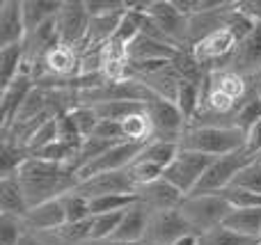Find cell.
<instances>
[{"mask_svg":"<svg viewBox=\"0 0 261 245\" xmlns=\"http://www.w3.org/2000/svg\"><path fill=\"white\" fill-rule=\"evenodd\" d=\"M227 69L241 73L243 78H254L261 71V25L239 41Z\"/></svg>","mask_w":261,"mask_h":245,"instance_id":"obj_11","label":"cell"},{"mask_svg":"<svg viewBox=\"0 0 261 245\" xmlns=\"http://www.w3.org/2000/svg\"><path fill=\"white\" fill-rule=\"evenodd\" d=\"M259 94H261V92H259Z\"/></svg>","mask_w":261,"mask_h":245,"instance_id":"obj_45","label":"cell"},{"mask_svg":"<svg viewBox=\"0 0 261 245\" xmlns=\"http://www.w3.org/2000/svg\"><path fill=\"white\" fill-rule=\"evenodd\" d=\"M231 186L261 195V163H259V160H252V163L245 165V168L234 177Z\"/></svg>","mask_w":261,"mask_h":245,"instance_id":"obj_33","label":"cell"},{"mask_svg":"<svg viewBox=\"0 0 261 245\" xmlns=\"http://www.w3.org/2000/svg\"><path fill=\"white\" fill-rule=\"evenodd\" d=\"M245 151H248L254 160L261 156V122L245 135Z\"/></svg>","mask_w":261,"mask_h":245,"instance_id":"obj_39","label":"cell"},{"mask_svg":"<svg viewBox=\"0 0 261 245\" xmlns=\"http://www.w3.org/2000/svg\"><path fill=\"white\" fill-rule=\"evenodd\" d=\"M90 12L85 3H62V9L55 16V30H58L60 44L76 48L78 44H85L90 32Z\"/></svg>","mask_w":261,"mask_h":245,"instance_id":"obj_8","label":"cell"},{"mask_svg":"<svg viewBox=\"0 0 261 245\" xmlns=\"http://www.w3.org/2000/svg\"><path fill=\"white\" fill-rule=\"evenodd\" d=\"M62 204H64V213H67V223H81V220L92 218V206L90 200L81 193L71 190L62 197Z\"/></svg>","mask_w":261,"mask_h":245,"instance_id":"obj_30","label":"cell"},{"mask_svg":"<svg viewBox=\"0 0 261 245\" xmlns=\"http://www.w3.org/2000/svg\"><path fill=\"white\" fill-rule=\"evenodd\" d=\"M23 225H25V232H30V229H37V232H58L60 227H64L67 225V213H64L62 197L44 202V204L30 209L25 213V218H23Z\"/></svg>","mask_w":261,"mask_h":245,"instance_id":"obj_16","label":"cell"},{"mask_svg":"<svg viewBox=\"0 0 261 245\" xmlns=\"http://www.w3.org/2000/svg\"><path fill=\"white\" fill-rule=\"evenodd\" d=\"M144 105H147V115L153 124V140H165L179 145L181 135L188 128V119L184 117L179 105L174 101L163 99V96H153Z\"/></svg>","mask_w":261,"mask_h":245,"instance_id":"obj_6","label":"cell"},{"mask_svg":"<svg viewBox=\"0 0 261 245\" xmlns=\"http://www.w3.org/2000/svg\"><path fill=\"white\" fill-rule=\"evenodd\" d=\"M96 245H128V243H113V241H103V243H96ZM133 245H149V243H133Z\"/></svg>","mask_w":261,"mask_h":245,"instance_id":"obj_41","label":"cell"},{"mask_svg":"<svg viewBox=\"0 0 261 245\" xmlns=\"http://www.w3.org/2000/svg\"><path fill=\"white\" fill-rule=\"evenodd\" d=\"M259 122H261V94L257 90H250V94L245 96V101L234 113V126L243 135H248Z\"/></svg>","mask_w":261,"mask_h":245,"instance_id":"obj_23","label":"cell"},{"mask_svg":"<svg viewBox=\"0 0 261 245\" xmlns=\"http://www.w3.org/2000/svg\"><path fill=\"white\" fill-rule=\"evenodd\" d=\"M60 238L69 243H83V241H92V218L87 220H81V223H67L64 227H60L58 232Z\"/></svg>","mask_w":261,"mask_h":245,"instance_id":"obj_36","label":"cell"},{"mask_svg":"<svg viewBox=\"0 0 261 245\" xmlns=\"http://www.w3.org/2000/svg\"><path fill=\"white\" fill-rule=\"evenodd\" d=\"M135 190H138V186H135L128 170L94 174V177L85 179V181H81L76 186V193L85 195L87 200H96V197H106V195H133Z\"/></svg>","mask_w":261,"mask_h":245,"instance_id":"obj_9","label":"cell"},{"mask_svg":"<svg viewBox=\"0 0 261 245\" xmlns=\"http://www.w3.org/2000/svg\"><path fill=\"white\" fill-rule=\"evenodd\" d=\"M211 163H213L211 156L179 149L176 158L163 170V179H165L167 183H172L184 197H188L190 193L197 188L199 179L204 177V172L208 170Z\"/></svg>","mask_w":261,"mask_h":245,"instance_id":"obj_4","label":"cell"},{"mask_svg":"<svg viewBox=\"0 0 261 245\" xmlns=\"http://www.w3.org/2000/svg\"><path fill=\"white\" fill-rule=\"evenodd\" d=\"M41 64H44L46 73H50V76L64 78V76H71V73H81V55H78L76 48L64 44L55 46L44 58Z\"/></svg>","mask_w":261,"mask_h":245,"instance_id":"obj_18","label":"cell"},{"mask_svg":"<svg viewBox=\"0 0 261 245\" xmlns=\"http://www.w3.org/2000/svg\"><path fill=\"white\" fill-rule=\"evenodd\" d=\"M254 80H257V83H259V85H257V87H254V90H257V92H261V71L257 73V76H254Z\"/></svg>","mask_w":261,"mask_h":245,"instance_id":"obj_42","label":"cell"},{"mask_svg":"<svg viewBox=\"0 0 261 245\" xmlns=\"http://www.w3.org/2000/svg\"><path fill=\"white\" fill-rule=\"evenodd\" d=\"M32 87V78L28 71H23L7 90H3V99H0V117H3V131H9L16 122L18 113H21L25 99L30 96Z\"/></svg>","mask_w":261,"mask_h":245,"instance_id":"obj_15","label":"cell"},{"mask_svg":"<svg viewBox=\"0 0 261 245\" xmlns=\"http://www.w3.org/2000/svg\"><path fill=\"white\" fill-rule=\"evenodd\" d=\"M225 227L234 229L236 234H243L248 238L261 236V209H243V211H231L229 218L225 220Z\"/></svg>","mask_w":261,"mask_h":245,"instance_id":"obj_24","label":"cell"},{"mask_svg":"<svg viewBox=\"0 0 261 245\" xmlns=\"http://www.w3.org/2000/svg\"><path fill=\"white\" fill-rule=\"evenodd\" d=\"M179 211L195 232V236H199L213 227H220L234 209L222 197V193H213V195H188L181 202Z\"/></svg>","mask_w":261,"mask_h":245,"instance_id":"obj_3","label":"cell"},{"mask_svg":"<svg viewBox=\"0 0 261 245\" xmlns=\"http://www.w3.org/2000/svg\"><path fill=\"white\" fill-rule=\"evenodd\" d=\"M257 160H259V163H261V156H259V158H257Z\"/></svg>","mask_w":261,"mask_h":245,"instance_id":"obj_43","label":"cell"},{"mask_svg":"<svg viewBox=\"0 0 261 245\" xmlns=\"http://www.w3.org/2000/svg\"><path fill=\"white\" fill-rule=\"evenodd\" d=\"M193 229L186 223L179 209L174 211H158V213H149V227L144 243L149 245H174L181 238L193 236Z\"/></svg>","mask_w":261,"mask_h":245,"instance_id":"obj_7","label":"cell"},{"mask_svg":"<svg viewBox=\"0 0 261 245\" xmlns=\"http://www.w3.org/2000/svg\"><path fill=\"white\" fill-rule=\"evenodd\" d=\"M128 172H130V177H133V181H135V186H138V188L158 181V179H163V168L151 165V163H144V160H138V158L130 163Z\"/></svg>","mask_w":261,"mask_h":245,"instance_id":"obj_35","label":"cell"},{"mask_svg":"<svg viewBox=\"0 0 261 245\" xmlns=\"http://www.w3.org/2000/svg\"><path fill=\"white\" fill-rule=\"evenodd\" d=\"M23 234H25L23 218L7 215V213L0 215V245H16Z\"/></svg>","mask_w":261,"mask_h":245,"instance_id":"obj_34","label":"cell"},{"mask_svg":"<svg viewBox=\"0 0 261 245\" xmlns=\"http://www.w3.org/2000/svg\"><path fill=\"white\" fill-rule=\"evenodd\" d=\"M181 147L176 142H165V140H151L149 145H144V149L140 151L138 160H144V163L158 165V168L165 170L172 160L176 158Z\"/></svg>","mask_w":261,"mask_h":245,"instance_id":"obj_25","label":"cell"},{"mask_svg":"<svg viewBox=\"0 0 261 245\" xmlns=\"http://www.w3.org/2000/svg\"><path fill=\"white\" fill-rule=\"evenodd\" d=\"M147 16L161 28V32L170 41H174L179 46V39H184L186 35V23L188 18L174 7L172 0H156V3H147ZM181 48V46H179Z\"/></svg>","mask_w":261,"mask_h":245,"instance_id":"obj_12","label":"cell"},{"mask_svg":"<svg viewBox=\"0 0 261 245\" xmlns=\"http://www.w3.org/2000/svg\"><path fill=\"white\" fill-rule=\"evenodd\" d=\"M222 197L229 202V206L234 211H243V209H261V195L257 193H250V190H243V188H225L222 190Z\"/></svg>","mask_w":261,"mask_h":245,"instance_id":"obj_31","label":"cell"},{"mask_svg":"<svg viewBox=\"0 0 261 245\" xmlns=\"http://www.w3.org/2000/svg\"><path fill=\"white\" fill-rule=\"evenodd\" d=\"M67 113H69V117L73 119V124H76L78 133L83 135V140L94 133L96 124H99V117H96L92 105H76V108H69Z\"/></svg>","mask_w":261,"mask_h":245,"instance_id":"obj_32","label":"cell"},{"mask_svg":"<svg viewBox=\"0 0 261 245\" xmlns=\"http://www.w3.org/2000/svg\"><path fill=\"white\" fill-rule=\"evenodd\" d=\"M252 156L245 149L236 151L229 156H220V158H213V163L208 165V170L204 172V177L199 179L197 188H195L190 195H213V193H222L225 188L231 186L234 177L245 168L248 163H252Z\"/></svg>","mask_w":261,"mask_h":245,"instance_id":"obj_5","label":"cell"},{"mask_svg":"<svg viewBox=\"0 0 261 245\" xmlns=\"http://www.w3.org/2000/svg\"><path fill=\"white\" fill-rule=\"evenodd\" d=\"M0 209H3V213L16 215V218H25V213L30 211L25 193H23L16 174L0 179Z\"/></svg>","mask_w":261,"mask_h":245,"instance_id":"obj_19","label":"cell"},{"mask_svg":"<svg viewBox=\"0 0 261 245\" xmlns=\"http://www.w3.org/2000/svg\"><path fill=\"white\" fill-rule=\"evenodd\" d=\"M16 245H44V243H41V241H39V238H37V236H35V234L25 232V234H23V236H21V241H18Z\"/></svg>","mask_w":261,"mask_h":245,"instance_id":"obj_40","label":"cell"},{"mask_svg":"<svg viewBox=\"0 0 261 245\" xmlns=\"http://www.w3.org/2000/svg\"><path fill=\"white\" fill-rule=\"evenodd\" d=\"M25 71V44L0 48V87L7 90Z\"/></svg>","mask_w":261,"mask_h":245,"instance_id":"obj_21","label":"cell"},{"mask_svg":"<svg viewBox=\"0 0 261 245\" xmlns=\"http://www.w3.org/2000/svg\"><path fill=\"white\" fill-rule=\"evenodd\" d=\"M90 138H101L108 142H124V128L122 122H110V119H99L94 133Z\"/></svg>","mask_w":261,"mask_h":245,"instance_id":"obj_37","label":"cell"},{"mask_svg":"<svg viewBox=\"0 0 261 245\" xmlns=\"http://www.w3.org/2000/svg\"><path fill=\"white\" fill-rule=\"evenodd\" d=\"M28 37L23 18V0H3L0 3V48L23 44Z\"/></svg>","mask_w":261,"mask_h":245,"instance_id":"obj_14","label":"cell"},{"mask_svg":"<svg viewBox=\"0 0 261 245\" xmlns=\"http://www.w3.org/2000/svg\"><path fill=\"white\" fill-rule=\"evenodd\" d=\"M140 204L149 211V213H158V211H174L181 206V202L186 200L172 183H167L165 179H158L153 183L140 186L138 190Z\"/></svg>","mask_w":261,"mask_h":245,"instance_id":"obj_13","label":"cell"},{"mask_svg":"<svg viewBox=\"0 0 261 245\" xmlns=\"http://www.w3.org/2000/svg\"><path fill=\"white\" fill-rule=\"evenodd\" d=\"M259 245H261V236H259Z\"/></svg>","mask_w":261,"mask_h":245,"instance_id":"obj_44","label":"cell"},{"mask_svg":"<svg viewBox=\"0 0 261 245\" xmlns=\"http://www.w3.org/2000/svg\"><path fill=\"white\" fill-rule=\"evenodd\" d=\"M147 227H149V211L144 209L142 204H135L130 209L124 211L122 223H119L115 236L110 238L113 243H144V236H147Z\"/></svg>","mask_w":261,"mask_h":245,"instance_id":"obj_17","label":"cell"},{"mask_svg":"<svg viewBox=\"0 0 261 245\" xmlns=\"http://www.w3.org/2000/svg\"><path fill=\"white\" fill-rule=\"evenodd\" d=\"M122 213H103V215H92V243H103L110 241L117 232L119 223H122Z\"/></svg>","mask_w":261,"mask_h":245,"instance_id":"obj_29","label":"cell"},{"mask_svg":"<svg viewBox=\"0 0 261 245\" xmlns=\"http://www.w3.org/2000/svg\"><path fill=\"white\" fill-rule=\"evenodd\" d=\"M99 119H110V122H124L130 115L144 110V103L138 101H108V103H96L92 105Z\"/></svg>","mask_w":261,"mask_h":245,"instance_id":"obj_27","label":"cell"},{"mask_svg":"<svg viewBox=\"0 0 261 245\" xmlns=\"http://www.w3.org/2000/svg\"><path fill=\"white\" fill-rule=\"evenodd\" d=\"M144 149V145H133V142H117L113 145L103 156L90 163L85 170L78 172V183L85 179L94 177V174H103V172H119V170H128L130 163L140 156V151Z\"/></svg>","mask_w":261,"mask_h":245,"instance_id":"obj_10","label":"cell"},{"mask_svg":"<svg viewBox=\"0 0 261 245\" xmlns=\"http://www.w3.org/2000/svg\"><path fill=\"white\" fill-rule=\"evenodd\" d=\"M60 9H62V3L58 0H23V18H25L28 35L39 30L46 23L55 21Z\"/></svg>","mask_w":261,"mask_h":245,"instance_id":"obj_20","label":"cell"},{"mask_svg":"<svg viewBox=\"0 0 261 245\" xmlns=\"http://www.w3.org/2000/svg\"><path fill=\"white\" fill-rule=\"evenodd\" d=\"M85 5L90 16H106V14L126 9V3H110V0H92V3H85Z\"/></svg>","mask_w":261,"mask_h":245,"instance_id":"obj_38","label":"cell"},{"mask_svg":"<svg viewBox=\"0 0 261 245\" xmlns=\"http://www.w3.org/2000/svg\"><path fill=\"white\" fill-rule=\"evenodd\" d=\"M124 128V142H133V145H149L153 140V124L147 115V105L144 110L130 115L128 119L122 122Z\"/></svg>","mask_w":261,"mask_h":245,"instance_id":"obj_22","label":"cell"},{"mask_svg":"<svg viewBox=\"0 0 261 245\" xmlns=\"http://www.w3.org/2000/svg\"><path fill=\"white\" fill-rule=\"evenodd\" d=\"M138 202H140L138 193H133V195H106L90 200V206H92V215H103V213H122V211L135 206Z\"/></svg>","mask_w":261,"mask_h":245,"instance_id":"obj_28","label":"cell"},{"mask_svg":"<svg viewBox=\"0 0 261 245\" xmlns=\"http://www.w3.org/2000/svg\"><path fill=\"white\" fill-rule=\"evenodd\" d=\"M197 245H259V241L243 236V234H236L234 229L220 225V227H213L208 232L199 234Z\"/></svg>","mask_w":261,"mask_h":245,"instance_id":"obj_26","label":"cell"},{"mask_svg":"<svg viewBox=\"0 0 261 245\" xmlns=\"http://www.w3.org/2000/svg\"><path fill=\"white\" fill-rule=\"evenodd\" d=\"M16 179L25 193L30 209L44 204V202L60 200L67 193L76 190L78 186V177L69 165L50 163V160L32 158V156L23 160V165L16 170Z\"/></svg>","mask_w":261,"mask_h":245,"instance_id":"obj_1","label":"cell"},{"mask_svg":"<svg viewBox=\"0 0 261 245\" xmlns=\"http://www.w3.org/2000/svg\"><path fill=\"white\" fill-rule=\"evenodd\" d=\"M179 147L186 151L220 158L245 149V135L236 126H188L181 135Z\"/></svg>","mask_w":261,"mask_h":245,"instance_id":"obj_2","label":"cell"}]
</instances>
